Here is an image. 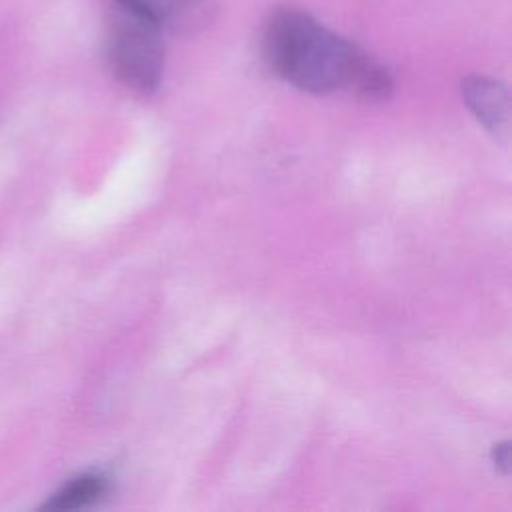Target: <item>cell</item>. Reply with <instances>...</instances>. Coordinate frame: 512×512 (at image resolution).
Masks as SVG:
<instances>
[{"label":"cell","instance_id":"obj_3","mask_svg":"<svg viewBox=\"0 0 512 512\" xmlns=\"http://www.w3.org/2000/svg\"><path fill=\"white\" fill-rule=\"evenodd\" d=\"M116 6L170 32H196L216 10L214 0H116Z\"/></svg>","mask_w":512,"mask_h":512},{"label":"cell","instance_id":"obj_5","mask_svg":"<svg viewBox=\"0 0 512 512\" xmlns=\"http://www.w3.org/2000/svg\"><path fill=\"white\" fill-rule=\"evenodd\" d=\"M108 490V478L102 472H84L70 482H66L52 498L46 502L50 510H76L98 502Z\"/></svg>","mask_w":512,"mask_h":512},{"label":"cell","instance_id":"obj_6","mask_svg":"<svg viewBox=\"0 0 512 512\" xmlns=\"http://www.w3.org/2000/svg\"><path fill=\"white\" fill-rule=\"evenodd\" d=\"M494 464L502 474L510 472V444L508 442L494 446Z\"/></svg>","mask_w":512,"mask_h":512},{"label":"cell","instance_id":"obj_4","mask_svg":"<svg viewBox=\"0 0 512 512\" xmlns=\"http://www.w3.org/2000/svg\"><path fill=\"white\" fill-rule=\"evenodd\" d=\"M462 98L496 140H508L510 100L504 84L488 76H468L462 82Z\"/></svg>","mask_w":512,"mask_h":512},{"label":"cell","instance_id":"obj_1","mask_svg":"<svg viewBox=\"0 0 512 512\" xmlns=\"http://www.w3.org/2000/svg\"><path fill=\"white\" fill-rule=\"evenodd\" d=\"M262 50L282 80L310 94L348 90L366 100H382L392 90L382 64L296 8L270 12Z\"/></svg>","mask_w":512,"mask_h":512},{"label":"cell","instance_id":"obj_2","mask_svg":"<svg viewBox=\"0 0 512 512\" xmlns=\"http://www.w3.org/2000/svg\"><path fill=\"white\" fill-rule=\"evenodd\" d=\"M160 28L116 6L106 34V58L114 76L136 94H152L164 72Z\"/></svg>","mask_w":512,"mask_h":512}]
</instances>
